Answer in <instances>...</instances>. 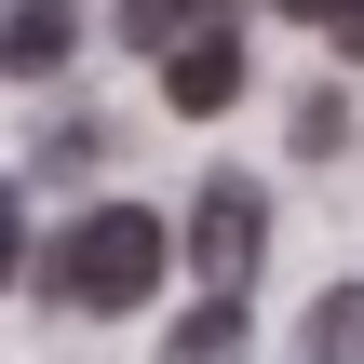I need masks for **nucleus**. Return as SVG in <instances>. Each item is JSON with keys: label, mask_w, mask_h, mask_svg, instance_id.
<instances>
[{"label": "nucleus", "mask_w": 364, "mask_h": 364, "mask_svg": "<svg viewBox=\"0 0 364 364\" xmlns=\"http://www.w3.org/2000/svg\"><path fill=\"white\" fill-rule=\"evenodd\" d=\"M189 257H203V297H243L257 257H270V189L203 176V189H189Z\"/></svg>", "instance_id": "obj_2"}, {"label": "nucleus", "mask_w": 364, "mask_h": 364, "mask_svg": "<svg viewBox=\"0 0 364 364\" xmlns=\"http://www.w3.org/2000/svg\"><path fill=\"white\" fill-rule=\"evenodd\" d=\"M230 0H122V41L135 54H162V41H189V27H216Z\"/></svg>", "instance_id": "obj_6"}, {"label": "nucleus", "mask_w": 364, "mask_h": 364, "mask_svg": "<svg viewBox=\"0 0 364 364\" xmlns=\"http://www.w3.org/2000/svg\"><path fill=\"white\" fill-rule=\"evenodd\" d=\"M311 364H364V284H338L311 311Z\"/></svg>", "instance_id": "obj_7"}, {"label": "nucleus", "mask_w": 364, "mask_h": 364, "mask_svg": "<svg viewBox=\"0 0 364 364\" xmlns=\"http://www.w3.org/2000/svg\"><path fill=\"white\" fill-rule=\"evenodd\" d=\"M230 351H243V297H203V311L162 338V364H230Z\"/></svg>", "instance_id": "obj_5"}, {"label": "nucleus", "mask_w": 364, "mask_h": 364, "mask_svg": "<svg viewBox=\"0 0 364 364\" xmlns=\"http://www.w3.org/2000/svg\"><path fill=\"white\" fill-rule=\"evenodd\" d=\"M284 14H311V27H324V14H338V0H284Z\"/></svg>", "instance_id": "obj_10"}, {"label": "nucleus", "mask_w": 364, "mask_h": 364, "mask_svg": "<svg viewBox=\"0 0 364 364\" xmlns=\"http://www.w3.org/2000/svg\"><path fill=\"white\" fill-rule=\"evenodd\" d=\"M243 95V14H216V27H189V41H162V108L176 122H216Z\"/></svg>", "instance_id": "obj_3"}, {"label": "nucleus", "mask_w": 364, "mask_h": 364, "mask_svg": "<svg viewBox=\"0 0 364 364\" xmlns=\"http://www.w3.org/2000/svg\"><path fill=\"white\" fill-rule=\"evenodd\" d=\"M324 27H338V54H364V0H338V14H324Z\"/></svg>", "instance_id": "obj_9"}, {"label": "nucleus", "mask_w": 364, "mask_h": 364, "mask_svg": "<svg viewBox=\"0 0 364 364\" xmlns=\"http://www.w3.org/2000/svg\"><path fill=\"white\" fill-rule=\"evenodd\" d=\"M68 41H81V14H68V0H14V14H0V68H14V81H54V68H68Z\"/></svg>", "instance_id": "obj_4"}, {"label": "nucleus", "mask_w": 364, "mask_h": 364, "mask_svg": "<svg viewBox=\"0 0 364 364\" xmlns=\"http://www.w3.org/2000/svg\"><path fill=\"white\" fill-rule=\"evenodd\" d=\"M41 284H54V311H81V324H122V311H149V284H162V216H135V203H95V216H68V243L41 257Z\"/></svg>", "instance_id": "obj_1"}, {"label": "nucleus", "mask_w": 364, "mask_h": 364, "mask_svg": "<svg viewBox=\"0 0 364 364\" xmlns=\"http://www.w3.org/2000/svg\"><path fill=\"white\" fill-rule=\"evenodd\" d=\"M14 270H27V189L0 176V284H14Z\"/></svg>", "instance_id": "obj_8"}]
</instances>
